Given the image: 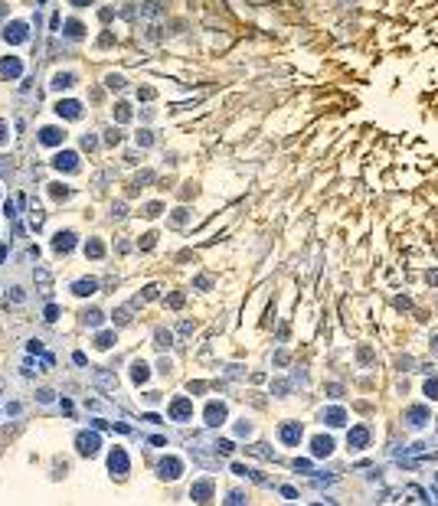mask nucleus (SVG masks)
<instances>
[{"label":"nucleus","instance_id":"obj_33","mask_svg":"<svg viewBox=\"0 0 438 506\" xmlns=\"http://www.w3.org/2000/svg\"><path fill=\"white\" fill-rule=\"evenodd\" d=\"M151 131H141V134H138V144H144V147H151Z\"/></svg>","mask_w":438,"mask_h":506},{"label":"nucleus","instance_id":"obj_21","mask_svg":"<svg viewBox=\"0 0 438 506\" xmlns=\"http://www.w3.org/2000/svg\"><path fill=\"white\" fill-rule=\"evenodd\" d=\"M82 320H85L88 327H99V323H101V311H85V313H82Z\"/></svg>","mask_w":438,"mask_h":506},{"label":"nucleus","instance_id":"obj_13","mask_svg":"<svg viewBox=\"0 0 438 506\" xmlns=\"http://www.w3.org/2000/svg\"><path fill=\"white\" fill-rule=\"evenodd\" d=\"M222 418H226V409H222L219 402H209V409H206V421H209V425H219Z\"/></svg>","mask_w":438,"mask_h":506},{"label":"nucleus","instance_id":"obj_28","mask_svg":"<svg viewBox=\"0 0 438 506\" xmlns=\"http://www.w3.org/2000/svg\"><path fill=\"white\" fill-rule=\"evenodd\" d=\"M144 215H147V219H154V215H160V203H151V206H144Z\"/></svg>","mask_w":438,"mask_h":506},{"label":"nucleus","instance_id":"obj_4","mask_svg":"<svg viewBox=\"0 0 438 506\" xmlns=\"http://www.w3.org/2000/svg\"><path fill=\"white\" fill-rule=\"evenodd\" d=\"M3 39L7 43H26L30 39V30H26V23H7V30H3Z\"/></svg>","mask_w":438,"mask_h":506},{"label":"nucleus","instance_id":"obj_19","mask_svg":"<svg viewBox=\"0 0 438 506\" xmlns=\"http://www.w3.org/2000/svg\"><path fill=\"white\" fill-rule=\"evenodd\" d=\"M366 438H370V434H366V428H353V431H350V444H357V448H363V444H366Z\"/></svg>","mask_w":438,"mask_h":506},{"label":"nucleus","instance_id":"obj_26","mask_svg":"<svg viewBox=\"0 0 438 506\" xmlns=\"http://www.w3.org/2000/svg\"><path fill=\"white\" fill-rule=\"evenodd\" d=\"M82 147H85V151H95V147H99V137H95V134H85V137H82Z\"/></svg>","mask_w":438,"mask_h":506},{"label":"nucleus","instance_id":"obj_24","mask_svg":"<svg viewBox=\"0 0 438 506\" xmlns=\"http://www.w3.org/2000/svg\"><path fill=\"white\" fill-rule=\"evenodd\" d=\"M134 382H144V379H147V366H144V363H134Z\"/></svg>","mask_w":438,"mask_h":506},{"label":"nucleus","instance_id":"obj_5","mask_svg":"<svg viewBox=\"0 0 438 506\" xmlns=\"http://www.w3.org/2000/svg\"><path fill=\"white\" fill-rule=\"evenodd\" d=\"M56 115H59V118L76 121V118H82V105L72 101V98H66V101H59V105H56Z\"/></svg>","mask_w":438,"mask_h":506},{"label":"nucleus","instance_id":"obj_2","mask_svg":"<svg viewBox=\"0 0 438 506\" xmlns=\"http://www.w3.org/2000/svg\"><path fill=\"white\" fill-rule=\"evenodd\" d=\"M53 167H56V170H66V173H76V170H79V154L59 151V154L53 157Z\"/></svg>","mask_w":438,"mask_h":506},{"label":"nucleus","instance_id":"obj_32","mask_svg":"<svg viewBox=\"0 0 438 506\" xmlns=\"http://www.w3.org/2000/svg\"><path fill=\"white\" fill-rule=\"evenodd\" d=\"M108 88H124V78L121 76H108Z\"/></svg>","mask_w":438,"mask_h":506},{"label":"nucleus","instance_id":"obj_20","mask_svg":"<svg viewBox=\"0 0 438 506\" xmlns=\"http://www.w3.org/2000/svg\"><path fill=\"white\" fill-rule=\"evenodd\" d=\"M49 193H53L56 199H69V196H72V190H69V186H62V183H53V190H49Z\"/></svg>","mask_w":438,"mask_h":506},{"label":"nucleus","instance_id":"obj_25","mask_svg":"<svg viewBox=\"0 0 438 506\" xmlns=\"http://www.w3.org/2000/svg\"><path fill=\"white\" fill-rule=\"evenodd\" d=\"M115 118H118V121H128V118H131V108H128V105H115Z\"/></svg>","mask_w":438,"mask_h":506},{"label":"nucleus","instance_id":"obj_29","mask_svg":"<svg viewBox=\"0 0 438 506\" xmlns=\"http://www.w3.org/2000/svg\"><path fill=\"white\" fill-rule=\"evenodd\" d=\"M157 346H160V350L170 346V333H167V330H157Z\"/></svg>","mask_w":438,"mask_h":506},{"label":"nucleus","instance_id":"obj_31","mask_svg":"<svg viewBox=\"0 0 438 506\" xmlns=\"http://www.w3.org/2000/svg\"><path fill=\"white\" fill-rule=\"evenodd\" d=\"M10 140V128H7V121H0V144H7Z\"/></svg>","mask_w":438,"mask_h":506},{"label":"nucleus","instance_id":"obj_17","mask_svg":"<svg viewBox=\"0 0 438 506\" xmlns=\"http://www.w3.org/2000/svg\"><path fill=\"white\" fill-rule=\"evenodd\" d=\"M330 451H334V441H330V438H314V454H318V457H327Z\"/></svg>","mask_w":438,"mask_h":506},{"label":"nucleus","instance_id":"obj_15","mask_svg":"<svg viewBox=\"0 0 438 506\" xmlns=\"http://www.w3.org/2000/svg\"><path fill=\"white\" fill-rule=\"evenodd\" d=\"M160 470H164V477H170V480H177L183 467H180V461H177V457H167V461L160 464Z\"/></svg>","mask_w":438,"mask_h":506},{"label":"nucleus","instance_id":"obj_35","mask_svg":"<svg viewBox=\"0 0 438 506\" xmlns=\"http://www.w3.org/2000/svg\"><path fill=\"white\" fill-rule=\"evenodd\" d=\"M69 3H72V7H88L92 0H69Z\"/></svg>","mask_w":438,"mask_h":506},{"label":"nucleus","instance_id":"obj_11","mask_svg":"<svg viewBox=\"0 0 438 506\" xmlns=\"http://www.w3.org/2000/svg\"><path fill=\"white\" fill-rule=\"evenodd\" d=\"M190 411H193V405H190V402H186V399H177L174 405H170V415H174L177 421H183L186 415H190Z\"/></svg>","mask_w":438,"mask_h":506},{"label":"nucleus","instance_id":"obj_23","mask_svg":"<svg viewBox=\"0 0 438 506\" xmlns=\"http://www.w3.org/2000/svg\"><path fill=\"white\" fill-rule=\"evenodd\" d=\"M324 418H327V425H343V411H340V409H330Z\"/></svg>","mask_w":438,"mask_h":506},{"label":"nucleus","instance_id":"obj_1","mask_svg":"<svg viewBox=\"0 0 438 506\" xmlns=\"http://www.w3.org/2000/svg\"><path fill=\"white\" fill-rule=\"evenodd\" d=\"M76 444H79V454H85V457H92V454L99 451V444H101V438L95 434V431H82L76 438Z\"/></svg>","mask_w":438,"mask_h":506},{"label":"nucleus","instance_id":"obj_3","mask_svg":"<svg viewBox=\"0 0 438 506\" xmlns=\"http://www.w3.org/2000/svg\"><path fill=\"white\" fill-rule=\"evenodd\" d=\"M0 76L3 78H20L23 76V62L20 59H17V56H3V59H0Z\"/></svg>","mask_w":438,"mask_h":506},{"label":"nucleus","instance_id":"obj_16","mask_svg":"<svg viewBox=\"0 0 438 506\" xmlns=\"http://www.w3.org/2000/svg\"><path fill=\"white\" fill-rule=\"evenodd\" d=\"M62 33H66L69 39H82V36H85V26H82L79 20H69V23H66V30H62Z\"/></svg>","mask_w":438,"mask_h":506},{"label":"nucleus","instance_id":"obj_9","mask_svg":"<svg viewBox=\"0 0 438 506\" xmlns=\"http://www.w3.org/2000/svg\"><path fill=\"white\" fill-rule=\"evenodd\" d=\"M72 291H76L79 297H85V294H95V291H99V281H95V278H82V281H76V284H72Z\"/></svg>","mask_w":438,"mask_h":506},{"label":"nucleus","instance_id":"obj_22","mask_svg":"<svg viewBox=\"0 0 438 506\" xmlns=\"http://www.w3.org/2000/svg\"><path fill=\"white\" fill-rule=\"evenodd\" d=\"M111 343H115V333H99L95 336V346H99V350H108Z\"/></svg>","mask_w":438,"mask_h":506},{"label":"nucleus","instance_id":"obj_6","mask_svg":"<svg viewBox=\"0 0 438 506\" xmlns=\"http://www.w3.org/2000/svg\"><path fill=\"white\" fill-rule=\"evenodd\" d=\"M108 467H111V474L124 477V474H128V454L121 451V448H115V451H111V457H108Z\"/></svg>","mask_w":438,"mask_h":506},{"label":"nucleus","instance_id":"obj_7","mask_svg":"<svg viewBox=\"0 0 438 506\" xmlns=\"http://www.w3.org/2000/svg\"><path fill=\"white\" fill-rule=\"evenodd\" d=\"M66 140V131L62 128H43L40 131V144H46V147H59Z\"/></svg>","mask_w":438,"mask_h":506},{"label":"nucleus","instance_id":"obj_34","mask_svg":"<svg viewBox=\"0 0 438 506\" xmlns=\"http://www.w3.org/2000/svg\"><path fill=\"white\" fill-rule=\"evenodd\" d=\"M59 317V307H46V320H56Z\"/></svg>","mask_w":438,"mask_h":506},{"label":"nucleus","instance_id":"obj_10","mask_svg":"<svg viewBox=\"0 0 438 506\" xmlns=\"http://www.w3.org/2000/svg\"><path fill=\"white\" fill-rule=\"evenodd\" d=\"M49 85H53L56 92H62V88H72V85H76V76H72V72H56Z\"/></svg>","mask_w":438,"mask_h":506},{"label":"nucleus","instance_id":"obj_8","mask_svg":"<svg viewBox=\"0 0 438 506\" xmlns=\"http://www.w3.org/2000/svg\"><path fill=\"white\" fill-rule=\"evenodd\" d=\"M72 245H76V232H59V235L53 238V248L59 252V255H66V252H72Z\"/></svg>","mask_w":438,"mask_h":506},{"label":"nucleus","instance_id":"obj_18","mask_svg":"<svg viewBox=\"0 0 438 506\" xmlns=\"http://www.w3.org/2000/svg\"><path fill=\"white\" fill-rule=\"evenodd\" d=\"M101 255H105V245L92 238V242H88V245H85V258H101Z\"/></svg>","mask_w":438,"mask_h":506},{"label":"nucleus","instance_id":"obj_30","mask_svg":"<svg viewBox=\"0 0 438 506\" xmlns=\"http://www.w3.org/2000/svg\"><path fill=\"white\" fill-rule=\"evenodd\" d=\"M105 140H108V144H118V140H121V131H118V128H108Z\"/></svg>","mask_w":438,"mask_h":506},{"label":"nucleus","instance_id":"obj_14","mask_svg":"<svg viewBox=\"0 0 438 506\" xmlns=\"http://www.w3.org/2000/svg\"><path fill=\"white\" fill-rule=\"evenodd\" d=\"M281 441L285 444H298L301 441V425H285V428H281Z\"/></svg>","mask_w":438,"mask_h":506},{"label":"nucleus","instance_id":"obj_36","mask_svg":"<svg viewBox=\"0 0 438 506\" xmlns=\"http://www.w3.org/2000/svg\"><path fill=\"white\" fill-rule=\"evenodd\" d=\"M3 13H7V7H0V17H3Z\"/></svg>","mask_w":438,"mask_h":506},{"label":"nucleus","instance_id":"obj_12","mask_svg":"<svg viewBox=\"0 0 438 506\" xmlns=\"http://www.w3.org/2000/svg\"><path fill=\"white\" fill-rule=\"evenodd\" d=\"M190 496H193L197 503H206L209 496H213V484H209V480H203V484H197V487H193V493H190Z\"/></svg>","mask_w":438,"mask_h":506},{"label":"nucleus","instance_id":"obj_27","mask_svg":"<svg viewBox=\"0 0 438 506\" xmlns=\"http://www.w3.org/2000/svg\"><path fill=\"white\" fill-rule=\"evenodd\" d=\"M425 395H428V399H438V379L425 382Z\"/></svg>","mask_w":438,"mask_h":506}]
</instances>
